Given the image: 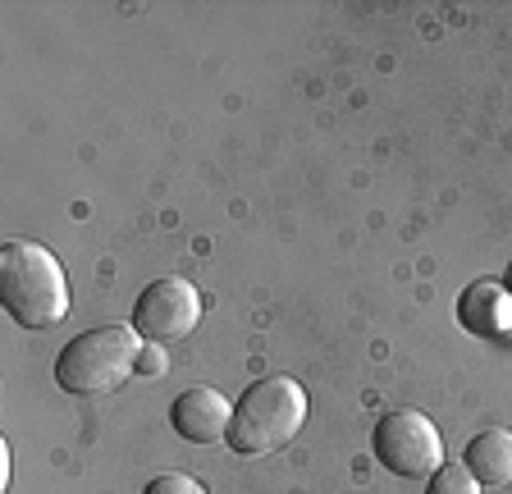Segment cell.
<instances>
[{
  "label": "cell",
  "mask_w": 512,
  "mask_h": 494,
  "mask_svg": "<svg viewBox=\"0 0 512 494\" xmlns=\"http://www.w3.org/2000/svg\"><path fill=\"white\" fill-rule=\"evenodd\" d=\"M142 357V334L133 325H96L60 348L55 380L69 394H110L119 389Z\"/></svg>",
  "instance_id": "obj_3"
},
{
  "label": "cell",
  "mask_w": 512,
  "mask_h": 494,
  "mask_svg": "<svg viewBox=\"0 0 512 494\" xmlns=\"http://www.w3.org/2000/svg\"><path fill=\"white\" fill-rule=\"evenodd\" d=\"M197 321H202V293L179 275L142 289L138 307H133V330L151 344H179L197 330Z\"/></svg>",
  "instance_id": "obj_5"
},
{
  "label": "cell",
  "mask_w": 512,
  "mask_h": 494,
  "mask_svg": "<svg viewBox=\"0 0 512 494\" xmlns=\"http://www.w3.org/2000/svg\"><path fill=\"white\" fill-rule=\"evenodd\" d=\"M426 494H480V481L467 472V467H439V472L430 476Z\"/></svg>",
  "instance_id": "obj_9"
},
{
  "label": "cell",
  "mask_w": 512,
  "mask_h": 494,
  "mask_svg": "<svg viewBox=\"0 0 512 494\" xmlns=\"http://www.w3.org/2000/svg\"><path fill=\"white\" fill-rule=\"evenodd\" d=\"M138 366H142V371H151V376H160V371H165V357H160V353H142Z\"/></svg>",
  "instance_id": "obj_11"
},
{
  "label": "cell",
  "mask_w": 512,
  "mask_h": 494,
  "mask_svg": "<svg viewBox=\"0 0 512 494\" xmlns=\"http://www.w3.org/2000/svg\"><path fill=\"white\" fill-rule=\"evenodd\" d=\"M142 494H206V490H202V485H197V481H192V476L165 472V476H156V481H151Z\"/></svg>",
  "instance_id": "obj_10"
},
{
  "label": "cell",
  "mask_w": 512,
  "mask_h": 494,
  "mask_svg": "<svg viewBox=\"0 0 512 494\" xmlns=\"http://www.w3.org/2000/svg\"><path fill=\"white\" fill-rule=\"evenodd\" d=\"M462 467H467L480 485H508L512 481V430H503V426L480 430L476 440L467 444Z\"/></svg>",
  "instance_id": "obj_8"
},
{
  "label": "cell",
  "mask_w": 512,
  "mask_h": 494,
  "mask_svg": "<svg viewBox=\"0 0 512 494\" xmlns=\"http://www.w3.org/2000/svg\"><path fill=\"white\" fill-rule=\"evenodd\" d=\"M170 426L188 444H220L229 440V426H234V403L220 389H188L174 398Z\"/></svg>",
  "instance_id": "obj_6"
},
{
  "label": "cell",
  "mask_w": 512,
  "mask_h": 494,
  "mask_svg": "<svg viewBox=\"0 0 512 494\" xmlns=\"http://www.w3.org/2000/svg\"><path fill=\"white\" fill-rule=\"evenodd\" d=\"M307 421V389L293 376H266L252 385L234 408V426H229V449L243 458H261V453L284 449Z\"/></svg>",
  "instance_id": "obj_2"
},
{
  "label": "cell",
  "mask_w": 512,
  "mask_h": 494,
  "mask_svg": "<svg viewBox=\"0 0 512 494\" xmlns=\"http://www.w3.org/2000/svg\"><path fill=\"white\" fill-rule=\"evenodd\" d=\"M0 298L5 312L28 330H51L69 316V284L60 261L32 238H14L0 252Z\"/></svg>",
  "instance_id": "obj_1"
},
{
  "label": "cell",
  "mask_w": 512,
  "mask_h": 494,
  "mask_svg": "<svg viewBox=\"0 0 512 494\" xmlns=\"http://www.w3.org/2000/svg\"><path fill=\"white\" fill-rule=\"evenodd\" d=\"M375 458L389 467L394 476H435L444 467V435L435 430V421L426 412H389L375 421Z\"/></svg>",
  "instance_id": "obj_4"
},
{
  "label": "cell",
  "mask_w": 512,
  "mask_h": 494,
  "mask_svg": "<svg viewBox=\"0 0 512 494\" xmlns=\"http://www.w3.org/2000/svg\"><path fill=\"white\" fill-rule=\"evenodd\" d=\"M458 321L480 339H508L512 334V293L480 280L458 298Z\"/></svg>",
  "instance_id": "obj_7"
},
{
  "label": "cell",
  "mask_w": 512,
  "mask_h": 494,
  "mask_svg": "<svg viewBox=\"0 0 512 494\" xmlns=\"http://www.w3.org/2000/svg\"><path fill=\"white\" fill-rule=\"evenodd\" d=\"M503 289H508V293H512V266H508V275H503Z\"/></svg>",
  "instance_id": "obj_12"
}]
</instances>
